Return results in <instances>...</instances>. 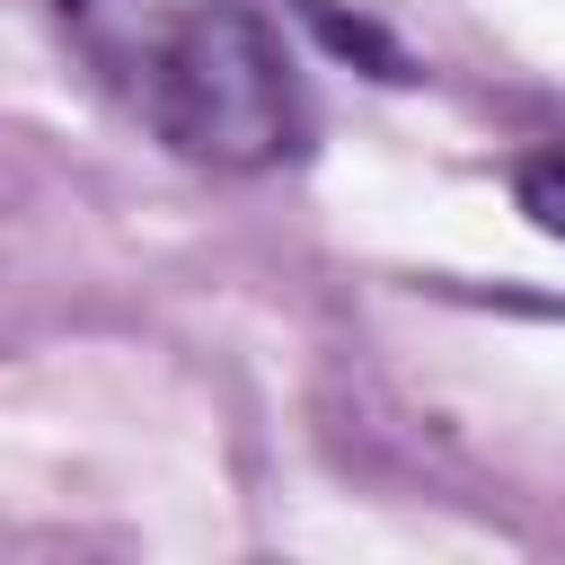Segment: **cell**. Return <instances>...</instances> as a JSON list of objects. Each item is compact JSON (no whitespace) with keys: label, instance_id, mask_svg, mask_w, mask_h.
Segmentation results:
<instances>
[{"label":"cell","instance_id":"cell-1","mask_svg":"<svg viewBox=\"0 0 565 565\" xmlns=\"http://www.w3.org/2000/svg\"><path fill=\"white\" fill-rule=\"evenodd\" d=\"M141 115L185 150V159H212V168H274L300 150L309 132V106H300V79H291V53L274 44V26L238 0H203L185 18H168L150 44H141Z\"/></svg>","mask_w":565,"mask_h":565},{"label":"cell","instance_id":"cell-2","mask_svg":"<svg viewBox=\"0 0 565 565\" xmlns=\"http://www.w3.org/2000/svg\"><path fill=\"white\" fill-rule=\"evenodd\" d=\"M512 203L530 212V230L565 238V150H530V159L512 168Z\"/></svg>","mask_w":565,"mask_h":565}]
</instances>
